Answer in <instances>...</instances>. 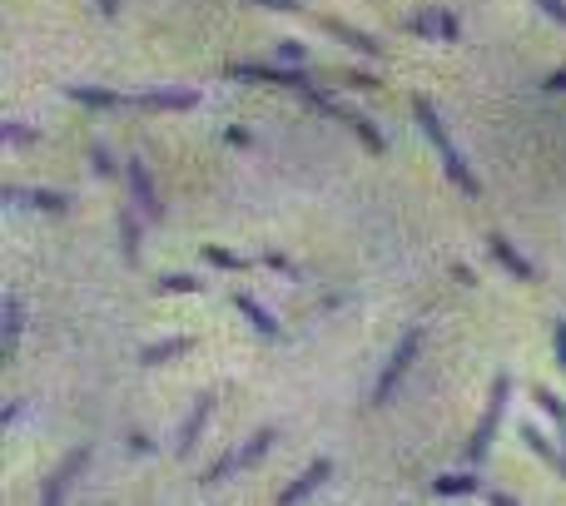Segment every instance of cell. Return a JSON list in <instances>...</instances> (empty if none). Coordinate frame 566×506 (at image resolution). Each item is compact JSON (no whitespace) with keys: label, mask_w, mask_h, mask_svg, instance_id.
<instances>
[{"label":"cell","mask_w":566,"mask_h":506,"mask_svg":"<svg viewBox=\"0 0 566 506\" xmlns=\"http://www.w3.org/2000/svg\"><path fill=\"white\" fill-rule=\"evenodd\" d=\"M298 100H303V105H313V110H323V115H333V120H338V125L348 129V134H358V144H363L368 154H383V149H388V139H383V134L373 129V120H368V115H358V110H348V105H338V100H333L328 90H318V85H308V90H303Z\"/></svg>","instance_id":"cell-2"},{"label":"cell","mask_w":566,"mask_h":506,"mask_svg":"<svg viewBox=\"0 0 566 506\" xmlns=\"http://www.w3.org/2000/svg\"><path fill=\"white\" fill-rule=\"evenodd\" d=\"M20 328H25V308H20V298H15V293H5V338H0V348H5V358H15V343H20Z\"/></svg>","instance_id":"cell-19"},{"label":"cell","mask_w":566,"mask_h":506,"mask_svg":"<svg viewBox=\"0 0 566 506\" xmlns=\"http://www.w3.org/2000/svg\"><path fill=\"white\" fill-rule=\"evenodd\" d=\"M542 90H547V95H562V90H566V70H552V75L542 80Z\"/></svg>","instance_id":"cell-33"},{"label":"cell","mask_w":566,"mask_h":506,"mask_svg":"<svg viewBox=\"0 0 566 506\" xmlns=\"http://www.w3.org/2000/svg\"><path fill=\"white\" fill-rule=\"evenodd\" d=\"M274 437H279L274 427H259V432H254V437L239 447V467H259V462H264V452L274 447Z\"/></svg>","instance_id":"cell-21"},{"label":"cell","mask_w":566,"mask_h":506,"mask_svg":"<svg viewBox=\"0 0 566 506\" xmlns=\"http://www.w3.org/2000/svg\"><path fill=\"white\" fill-rule=\"evenodd\" d=\"M532 5H537V10L547 15V20H557V25L566 30V0H532Z\"/></svg>","instance_id":"cell-31"},{"label":"cell","mask_w":566,"mask_h":506,"mask_svg":"<svg viewBox=\"0 0 566 506\" xmlns=\"http://www.w3.org/2000/svg\"><path fill=\"white\" fill-rule=\"evenodd\" d=\"M234 308H239V313H244V318L264 333V338H279V318H274V313H269L254 293H234Z\"/></svg>","instance_id":"cell-17"},{"label":"cell","mask_w":566,"mask_h":506,"mask_svg":"<svg viewBox=\"0 0 566 506\" xmlns=\"http://www.w3.org/2000/svg\"><path fill=\"white\" fill-rule=\"evenodd\" d=\"M95 169H100V174H105V179H110V174H115V159H110V154H105V149H95Z\"/></svg>","instance_id":"cell-35"},{"label":"cell","mask_w":566,"mask_h":506,"mask_svg":"<svg viewBox=\"0 0 566 506\" xmlns=\"http://www.w3.org/2000/svg\"><path fill=\"white\" fill-rule=\"evenodd\" d=\"M65 95H70L75 105H85V110H120V105H130V95L100 90V85H65Z\"/></svg>","instance_id":"cell-15"},{"label":"cell","mask_w":566,"mask_h":506,"mask_svg":"<svg viewBox=\"0 0 566 506\" xmlns=\"http://www.w3.org/2000/svg\"><path fill=\"white\" fill-rule=\"evenodd\" d=\"M522 442H527V447H532V452H537V457H542L557 477H566V442L557 447V442H552L542 427H532V422H522Z\"/></svg>","instance_id":"cell-13"},{"label":"cell","mask_w":566,"mask_h":506,"mask_svg":"<svg viewBox=\"0 0 566 506\" xmlns=\"http://www.w3.org/2000/svg\"><path fill=\"white\" fill-rule=\"evenodd\" d=\"M90 457H95V447H90V442H85V447H75V452H65V462H60V467L40 482V502H45V506L65 502V497H70V487L80 482V472L90 467Z\"/></svg>","instance_id":"cell-6"},{"label":"cell","mask_w":566,"mask_h":506,"mask_svg":"<svg viewBox=\"0 0 566 506\" xmlns=\"http://www.w3.org/2000/svg\"><path fill=\"white\" fill-rule=\"evenodd\" d=\"M328 477H333V462H328V457L308 462V467H303V472H298V477H293V482H288V487L279 492V502L288 506V502H303V497H313V492H318Z\"/></svg>","instance_id":"cell-9"},{"label":"cell","mask_w":566,"mask_h":506,"mask_svg":"<svg viewBox=\"0 0 566 506\" xmlns=\"http://www.w3.org/2000/svg\"><path fill=\"white\" fill-rule=\"evenodd\" d=\"M5 194H15V199H25L30 209H45V214H65V209H70V199H65V194H55V189H30V194L5 189Z\"/></svg>","instance_id":"cell-20"},{"label":"cell","mask_w":566,"mask_h":506,"mask_svg":"<svg viewBox=\"0 0 566 506\" xmlns=\"http://www.w3.org/2000/svg\"><path fill=\"white\" fill-rule=\"evenodd\" d=\"M189 348H194V338H184V333H179V338L149 343V348L140 353V363H144V368H159V363H169V358H179V353H189Z\"/></svg>","instance_id":"cell-18"},{"label":"cell","mask_w":566,"mask_h":506,"mask_svg":"<svg viewBox=\"0 0 566 506\" xmlns=\"http://www.w3.org/2000/svg\"><path fill=\"white\" fill-rule=\"evenodd\" d=\"M120 244H125V263L135 268L140 263V224H135L130 209H120Z\"/></svg>","instance_id":"cell-22"},{"label":"cell","mask_w":566,"mask_h":506,"mask_svg":"<svg viewBox=\"0 0 566 506\" xmlns=\"http://www.w3.org/2000/svg\"><path fill=\"white\" fill-rule=\"evenodd\" d=\"M209 417H214V392H199V402H194V412L184 417V427H179V457H194V447H199V432L209 427Z\"/></svg>","instance_id":"cell-10"},{"label":"cell","mask_w":566,"mask_h":506,"mask_svg":"<svg viewBox=\"0 0 566 506\" xmlns=\"http://www.w3.org/2000/svg\"><path fill=\"white\" fill-rule=\"evenodd\" d=\"M234 467H239V447H234V452H224V457H219V462H214V467L204 472V487H219V482H224V477H229Z\"/></svg>","instance_id":"cell-26"},{"label":"cell","mask_w":566,"mask_h":506,"mask_svg":"<svg viewBox=\"0 0 566 506\" xmlns=\"http://www.w3.org/2000/svg\"><path fill=\"white\" fill-rule=\"evenodd\" d=\"M452 273H457V283H467V288H472V283H477V273H472V268H467V263H452Z\"/></svg>","instance_id":"cell-36"},{"label":"cell","mask_w":566,"mask_h":506,"mask_svg":"<svg viewBox=\"0 0 566 506\" xmlns=\"http://www.w3.org/2000/svg\"><path fill=\"white\" fill-rule=\"evenodd\" d=\"M254 5H264V10H288V15H293V10H303L298 0H254Z\"/></svg>","instance_id":"cell-34"},{"label":"cell","mask_w":566,"mask_h":506,"mask_svg":"<svg viewBox=\"0 0 566 506\" xmlns=\"http://www.w3.org/2000/svg\"><path fill=\"white\" fill-rule=\"evenodd\" d=\"M130 105H140V110H199V90H144V95H130Z\"/></svg>","instance_id":"cell-12"},{"label":"cell","mask_w":566,"mask_h":506,"mask_svg":"<svg viewBox=\"0 0 566 506\" xmlns=\"http://www.w3.org/2000/svg\"><path fill=\"white\" fill-rule=\"evenodd\" d=\"M204 263H214V268H224V273H244L249 268V258H239V253H229V249H204Z\"/></svg>","instance_id":"cell-25"},{"label":"cell","mask_w":566,"mask_h":506,"mask_svg":"<svg viewBox=\"0 0 566 506\" xmlns=\"http://www.w3.org/2000/svg\"><path fill=\"white\" fill-rule=\"evenodd\" d=\"M154 288L159 293H204V278H194V273H164V278H154Z\"/></svg>","instance_id":"cell-23"},{"label":"cell","mask_w":566,"mask_h":506,"mask_svg":"<svg viewBox=\"0 0 566 506\" xmlns=\"http://www.w3.org/2000/svg\"><path fill=\"white\" fill-rule=\"evenodd\" d=\"M259 263H264V268H274V273H283V278H303V273H298V263H288L283 253H264Z\"/></svg>","instance_id":"cell-29"},{"label":"cell","mask_w":566,"mask_h":506,"mask_svg":"<svg viewBox=\"0 0 566 506\" xmlns=\"http://www.w3.org/2000/svg\"><path fill=\"white\" fill-rule=\"evenodd\" d=\"M313 25H318L323 35H333L338 45H348V50L368 55V60H378V55H383V45H378L368 30H358V25H348V20H338V15H313Z\"/></svg>","instance_id":"cell-7"},{"label":"cell","mask_w":566,"mask_h":506,"mask_svg":"<svg viewBox=\"0 0 566 506\" xmlns=\"http://www.w3.org/2000/svg\"><path fill=\"white\" fill-rule=\"evenodd\" d=\"M95 5H100V15H110V20L120 15V0H95Z\"/></svg>","instance_id":"cell-40"},{"label":"cell","mask_w":566,"mask_h":506,"mask_svg":"<svg viewBox=\"0 0 566 506\" xmlns=\"http://www.w3.org/2000/svg\"><path fill=\"white\" fill-rule=\"evenodd\" d=\"M229 80H249V85H279V90H293L303 95L313 80L303 75V65H254V60H234L229 65Z\"/></svg>","instance_id":"cell-5"},{"label":"cell","mask_w":566,"mask_h":506,"mask_svg":"<svg viewBox=\"0 0 566 506\" xmlns=\"http://www.w3.org/2000/svg\"><path fill=\"white\" fill-rule=\"evenodd\" d=\"M343 85H353V90H378L383 80H373L368 70H348V75H343Z\"/></svg>","instance_id":"cell-32"},{"label":"cell","mask_w":566,"mask_h":506,"mask_svg":"<svg viewBox=\"0 0 566 506\" xmlns=\"http://www.w3.org/2000/svg\"><path fill=\"white\" fill-rule=\"evenodd\" d=\"M224 139H229V144H239V149H249V144H254V139H249V134H244V129H229V134H224Z\"/></svg>","instance_id":"cell-38"},{"label":"cell","mask_w":566,"mask_h":506,"mask_svg":"<svg viewBox=\"0 0 566 506\" xmlns=\"http://www.w3.org/2000/svg\"><path fill=\"white\" fill-rule=\"evenodd\" d=\"M432 497H487V487H482V477H472V472H447V477H432V487H427Z\"/></svg>","instance_id":"cell-16"},{"label":"cell","mask_w":566,"mask_h":506,"mask_svg":"<svg viewBox=\"0 0 566 506\" xmlns=\"http://www.w3.org/2000/svg\"><path fill=\"white\" fill-rule=\"evenodd\" d=\"M130 447H135V452H154V442H149L144 432H130Z\"/></svg>","instance_id":"cell-37"},{"label":"cell","mask_w":566,"mask_h":506,"mask_svg":"<svg viewBox=\"0 0 566 506\" xmlns=\"http://www.w3.org/2000/svg\"><path fill=\"white\" fill-rule=\"evenodd\" d=\"M507 397H512V378L497 373V378H492V392H487V412H482V422H477V432H472V442H467V457H472V462H482V457L492 452V437H497V427H502Z\"/></svg>","instance_id":"cell-3"},{"label":"cell","mask_w":566,"mask_h":506,"mask_svg":"<svg viewBox=\"0 0 566 506\" xmlns=\"http://www.w3.org/2000/svg\"><path fill=\"white\" fill-rule=\"evenodd\" d=\"M532 397H537V407H542V412H547L557 427H566V402L557 397V392H552V387H532Z\"/></svg>","instance_id":"cell-24"},{"label":"cell","mask_w":566,"mask_h":506,"mask_svg":"<svg viewBox=\"0 0 566 506\" xmlns=\"http://www.w3.org/2000/svg\"><path fill=\"white\" fill-rule=\"evenodd\" d=\"M487 502H497V506H512V502H517V497H512V492H492V487H487Z\"/></svg>","instance_id":"cell-39"},{"label":"cell","mask_w":566,"mask_h":506,"mask_svg":"<svg viewBox=\"0 0 566 506\" xmlns=\"http://www.w3.org/2000/svg\"><path fill=\"white\" fill-rule=\"evenodd\" d=\"M125 179H130V194H135V204L144 209V219H164V204H159V194H154V184H149L144 159H125Z\"/></svg>","instance_id":"cell-11"},{"label":"cell","mask_w":566,"mask_h":506,"mask_svg":"<svg viewBox=\"0 0 566 506\" xmlns=\"http://www.w3.org/2000/svg\"><path fill=\"white\" fill-rule=\"evenodd\" d=\"M418 348H423V328L413 323L403 338H398V348H393V358H388V368H383V378L373 387V407H383V402H393V392H398V382L408 378V368H413V358H418Z\"/></svg>","instance_id":"cell-4"},{"label":"cell","mask_w":566,"mask_h":506,"mask_svg":"<svg viewBox=\"0 0 566 506\" xmlns=\"http://www.w3.org/2000/svg\"><path fill=\"white\" fill-rule=\"evenodd\" d=\"M0 139L20 149V144H40V129H30V125H15V120H10V125L0 129Z\"/></svg>","instance_id":"cell-27"},{"label":"cell","mask_w":566,"mask_h":506,"mask_svg":"<svg viewBox=\"0 0 566 506\" xmlns=\"http://www.w3.org/2000/svg\"><path fill=\"white\" fill-rule=\"evenodd\" d=\"M408 30L413 35H427V40H442V45H457L462 40V25H457V15L452 10H418L413 20H408Z\"/></svg>","instance_id":"cell-8"},{"label":"cell","mask_w":566,"mask_h":506,"mask_svg":"<svg viewBox=\"0 0 566 506\" xmlns=\"http://www.w3.org/2000/svg\"><path fill=\"white\" fill-rule=\"evenodd\" d=\"M279 60H283V65H303V60H308L303 40H279Z\"/></svg>","instance_id":"cell-28"},{"label":"cell","mask_w":566,"mask_h":506,"mask_svg":"<svg viewBox=\"0 0 566 506\" xmlns=\"http://www.w3.org/2000/svg\"><path fill=\"white\" fill-rule=\"evenodd\" d=\"M552 353H557V368L566 373V318L552 323Z\"/></svg>","instance_id":"cell-30"},{"label":"cell","mask_w":566,"mask_h":506,"mask_svg":"<svg viewBox=\"0 0 566 506\" xmlns=\"http://www.w3.org/2000/svg\"><path fill=\"white\" fill-rule=\"evenodd\" d=\"M413 115H418V125H423V134L432 139V149H437V159H442V174L462 189V194H482V179L467 169V159H462V149L452 144V134H447V125L437 120V110H432V100L427 95H413Z\"/></svg>","instance_id":"cell-1"},{"label":"cell","mask_w":566,"mask_h":506,"mask_svg":"<svg viewBox=\"0 0 566 506\" xmlns=\"http://www.w3.org/2000/svg\"><path fill=\"white\" fill-rule=\"evenodd\" d=\"M487 249H492V258H497V263H502V268H507V273L517 278V283H537V268H532V263H527L522 253L512 249V244H507L502 234H487Z\"/></svg>","instance_id":"cell-14"}]
</instances>
